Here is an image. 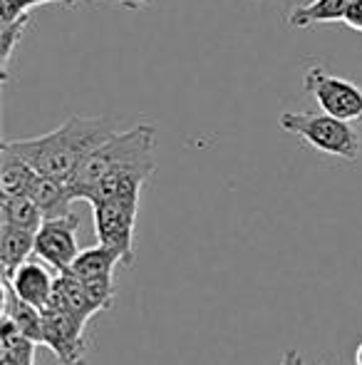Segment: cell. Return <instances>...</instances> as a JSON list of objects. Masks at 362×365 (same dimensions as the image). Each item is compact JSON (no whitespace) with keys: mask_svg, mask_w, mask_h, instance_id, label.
<instances>
[{"mask_svg":"<svg viewBox=\"0 0 362 365\" xmlns=\"http://www.w3.org/2000/svg\"><path fill=\"white\" fill-rule=\"evenodd\" d=\"M117 132H119L117 120L112 117L73 115L48 135L30 137V140H10L8 147L15 149L25 162H30L45 177L70 182L80 164Z\"/></svg>","mask_w":362,"mask_h":365,"instance_id":"obj_1","label":"cell"},{"mask_svg":"<svg viewBox=\"0 0 362 365\" xmlns=\"http://www.w3.org/2000/svg\"><path fill=\"white\" fill-rule=\"evenodd\" d=\"M278 125L328 157H338L345 162H355L360 157L358 132L350 127V122L328 112H283Z\"/></svg>","mask_w":362,"mask_h":365,"instance_id":"obj_3","label":"cell"},{"mask_svg":"<svg viewBox=\"0 0 362 365\" xmlns=\"http://www.w3.org/2000/svg\"><path fill=\"white\" fill-rule=\"evenodd\" d=\"M117 169H134V172L154 174L156 169V130L154 125H137L124 132L112 135L105 145H100L95 152L80 164L75 177L70 179V192L75 202L87 197V192Z\"/></svg>","mask_w":362,"mask_h":365,"instance_id":"obj_2","label":"cell"},{"mask_svg":"<svg viewBox=\"0 0 362 365\" xmlns=\"http://www.w3.org/2000/svg\"><path fill=\"white\" fill-rule=\"evenodd\" d=\"M78 226L80 219L73 212L58 219H45L43 226L38 229V234H35L33 254L40 261H45L53 271H58V274L68 271L73 266V261L80 256Z\"/></svg>","mask_w":362,"mask_h":365,"instance_id":"obj_7","label":"cell"},{"mask_svg":"<svg viewBox=\"0 0 362 365\" xmlns=\"http://www.w3.org/2000/svg\"><path fill=\"white\" fill-rule=\"evenodd\" d=\"M355 365H362V343L358 346V351H355Z\"/></svg>","mask_w":362,"mask_h":365,"instance_id":"obj_19","label":"cell"},{"mask_svg":"<svg viewBox=\"0 0 362 365\" xmlns=\"http://www.w3.org/2000/svg\"><path fill=\"white\" fill-rule=\"evenodd\" d=\"M35 249V234L15 226L0 224V264H3V279H13V274L30 259Z\"/></svg>","mask_w":362,"mask_h":365,"instance_id":"obj_13","label":"cell"},{"mask_svg":"<svg viewBox=\"0 0 362 365\" xmlns=\"http://www.w3.org/2000/svg\"><path fill=\"white\" fill-rule=\"evenodd\" d=\"M60 365H63V363H60ZM75 365H82V363H75Z\"/></svg>","mask_w":362,"mask_h":365,"instance_id":"obj_21","label":"cell"},{"mask_svg":"<svg viewBox=\"0 0 362 365\" xmlns=\"http://www.w3.org/2000/svg\"><path fill=\"white\" fill-rule=\"evenodd\" d=\"M30 23V15H23L18 20H10V23H3L0 25V50H3V77H8V63L13 58V50L15 45L20 43L23 38L25 28Z\"/></svg>","mask_w":362,"mask_h":365,"instance_id":"obj_16","label":"cell"},{"mask_svg":"<svg viewBox=\"0 0 362 365\" xmlns=\"http://www.w3.org/2000/svg\"><path fill=\"white\" fill-rule=\"evenodd\" d=\"M3 281H8V284L13 286V291L18 293L23 301L33 303L40 311L50 303L53 291H55V279L45 261L43 264H40V261H25L13 274V279H3Z\"/></svg>","mask_w":362,"mask_h":365,"instance_id":"obj_9","label":"cell"},{"mask_svg":"<svg viewBox=\"0 0 362 365\" xmlns=\"http://www.w3.org/2000/svg\"><path fill=\"white\" fill-rule=\"evenodd\" d=\"M97 241L122 256L124 266L134 259V226L139 214V197H115L92 204Z\"/></svg>","mask_w":362,"mask_h":365,"instance_id":"obj_4","label":"cell"},{"mask_svg":"<svg viewBox=\"0 0 362 365\" xmlns=\"http://www.w3.org/2000/svg\"><path fill=\"white\" fill-rule=\"evenodd\" d=\"M353 3L355 0H310L305 5H295L288 15V25L290 28H313L318 23L345 20Z\"/></svg>","mask_w":362,"mask_h":365,"instance_id":"obj_14","label":"cell"},{"mask_svg":"<svg viewBox=\"0 0 362 365\" xmlns=\"http://www.w3.org/2000/svg\"><path fill=\"white\" fill-rule=\"evenodd\" d=\"M303 90L313 95L323 112L362 125V87L353 80H345L315 65L303 77Z\"/></svg>","mask_w":362,"mask_h":365,"instance_id":"obj_5","label":"cell"},{"mask_svg":"<svg viewBox=\"0 0 362 365\" xmlns=\"http://www.w3.org/2000/svg\"><path fill=\"white\" fill-rule=\"evenodd\" d=\"M43 346L53 351V356L63 365L82 363L87 321L78 313L68 311V308L53 306V303L43 308Z\"/></svg>","mask_w":362,"mask_h":365,"instance_id":"obj_6","label":"cell"},{"mask_svg":"<svg viewBox=\"0 0 362 365\" xmlns=\"http://www.w3.org/2000/svg\"><path fill=\"white\" fill-rule=\"evenodd\" d=\"M3 316L13 318L15 326L20 328V333H23L25 338H30V341L43 346V328H45L43 311L35 308L33 303L23 301V298L13 291V286H10L8 281H3Z\"/></svg>","mask_w":362,"mask_h":365,"instance_id":"obj_11","label":"cell"},{"mask_svg":"<svg viewBox=\"0 0 362 365\" xmlns=\"http://www.w3.org/2000/svg\"><path fill=\"white\" fill-rule=\"evenodd\" d=\"M30 199L38 204L45 219L65 217V214H70V204L75 202L68 182L45 177V174H40V177H38L33 192H30Z\"/></svg>","mask_w":362,"mask_h":365,"instance_id":"obj_12","label":"cell"},{"mask_svg":"<svg viewBox=\"0 0 362 365\" xmlns=\"http://www.w3.org/2000/svg\"><path fill=\"white\" fill-rule=\"evenodd\" d=\"M124 266L122 256L115 249L105 244H97L92 249L80 251V256L73 261V266L68 269V274H73L75 279H80L85 286L92 291V296L100 301V306L112 308L115 303V269Z\"/></svg>","mask_w":362,"mask_h":365,"instance_id":"obj_8","label":"cell"},{"mask_svg":"<svg viewBox=\"0 0 362 365\" xmlns=\"http://www.w3.org/2000/svg\"><path fill=\"white\" fill-rule=\"evenodd\" d=\"M35 3H48V0H35Z\"/></svg>","mask_w":362,"mask_h":365,"instance_id":"obj_20","label":"cell"},{"mask_svg":"<svg viewBox=\"0 0 362 365\" xmlns=\"http://www.w3.org/2000/svg\"><path fill=\"white\" fill-rule=\"evenodd\" d=\"M40 172L30 162H25L15 149L3 142L0 147V189L5 197H30Z\"/></svg>","mask_w":362,"mask_h":365,"instance_id":"obj_10","label":"cell"},{"mask_svg":"<svg viewBox=\"0 0 362 365\" xmlns=\"http://www.w3.org/2000/svg\"><path fill=\"white\" fill-rule=\"evenodd\" d=\"M119 3H127V0H119Z\"/></svg>","mask_w":362,"mask_h":365,"instance_id":"obj_22","label":"cell"},{"mask_svg":"<svg viewBox=\"0 0 362 365\" xmlns=\"http://www.w3.org/2000/svg\"><path fill=\"white\" fill-rule=\"evenodd\" d=\"M48 3H53V0H48Z\"/></svg>","mask_w":362,"mask_h":365,"instance_id":"obj_23","label":"cell"},{"mask_svg":"<svg viewBox=\"0 0 362 365\" xmlns=\"http://www.w3.org/2000/svg\"><path fill=\"white\" fill-rule=\"evenodd\" d=\"M43 221H45L43 212H40V207L30 197H5L3 194V202H0V224L38 234Z\"/></svg>","mask_w":362,"mask_h":365,"instance_id":"obj_15","label":"cell"},{"mask_svg":"<svg viewBox=\"0 0 362 365\" xmlns=\"http://www.w3.org/2000/svg\"><path fill=\"white\" fill-rule=\"evenodd\" d=\"M278 365H305V361H303V356H300L298 351H285Z\"/></svg>","mask_w":362,"mask_h":365,"instance_id":"obj_17","label":"cell"},{"mask_svg":"<svg viewBox=\"0 0 362 365\" xmlns=\"http://www.w3.org/2000/svg\"><path fill=\"white\" fill-rule=\"evenodd\" d=\"M142 3H144V0H127L124 5H127V8H132V10H134V8H139Z\"/></svg>","mask_w":362,"mask_h":365,"instance_id":"obj_18","label":"cell"}]
</instances>
